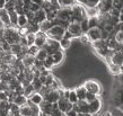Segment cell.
I'll return each instance as SVG.
<instances>
[{"label":"cell","mask_w":123,"mask_h":116,"mask_svg":"<svg viewBox=\"0 0 123 116\" xmlns=\"http://www.w3.org/2000/svg\"><path fill=\"white\" fill-rule=\"evenodd\" d=\"M38 51H40V47H38V46H36L35 44L28 47V53H30V54H32V55H36Z\"/></svg>","instance_id":"f35d334b"},{"label":"cell","mask_w":123,"mask_h":116,"mask_svg":"<svg viewBox=\"0 0 123 116\" xmlns=\"http://www.w3.org/2000/svg\"><path fill=\"white\" fill-rule=\"evenodd\" d=\"M40 108H41L42 113H45V114H51L52 108H53V104L49 103L48 100H44L41 105H40Z\"/></svg>","instance_id":"cb8c5ba5"},{"label":"cell","mask_w":123,"mask_h":116,"mask_svg":"<svg viewBox=\"0 0 123 116\" xmlns=\"http://www.w3.org/2000/svg\"><path fill=\"white\" fill-rule=\"evenodd\" d=\"M41 116H51V114H45V113H41Z\"/></svg>","instance_id":"816d5d0a"},{"label":"cell","mask_w":123,"mask_h":116,"mask_svg":"<svg viewBox=\"0 0 123 116\" xmlns=\"http://www.w3.org/2000/svg\"><path fill=\"white\" fill-rule=\"evenodd\" d=\"M71 45H72V38L63 37L61 41H60V46H61V50H62V51H64V52L70 49Z\"/></svg>","instance_id":"603a6c76"},{"label":"cell","mask_w":123,"mask_h":116,"mask_svg":"<svg viewBox=\"0 0 123 116\" xmlns=\"http://www.w3.org/2000/svg\"><path fill=\"white\" fill-rule=\"evenodd\" d=\"M80 25H81V29L84 33H87L88 29H89V24H88V18H85L80 23Z\"/></svg>","instance_id":"8d00e7d4"},{"label":"cell","mask_w":123,"mask_h":116,"mask_svg":"<svg viewBox=\"0 0 123 116\" xmlns=\"http://www.w3.org/2000/svg\"><path fill=\"white\" fill-rule=\"evenodd\" d=\"M6 5V0H0V8H5Z\"/></svg>","instance_id":"c3c4849f"},{"label":"cell","mask_w":123,"mask_h":116,"mask_svg":"<svg viewBox=\"0 0 123 116\" xmlns=\"http://www.w3.org/2000/svg\"><path fill=\"white\" fill-rule=\"evenodd\" d=\"M67 32L72 37H80L82 34H85L81 29V25L78 22H70L69 26L67 27Z\"/></svg>","instance_id":"277c9868"},{"label":"cell","mask_w":123,"mask_h":116,"mask_svg":"<svg viewBox=\"0 0 123 116\" xmlns=\"http://www.w3.org/2000/svg\"><path fill=\"white\" fill-rule=\"evenodd\" d=\"M18 33L19 35H20V37H25L27 34L30 33V29H28V27H20V28H18Z\"/></svg>","instance_id":"74e56055"},{"label":"cell","mask_w":123,"mask_h":116,"mask_svg":"<svg viewBox=\"0 0 123 116\" xmlns=\"http://www.w3.org/2000/svg\"><path fill=\"white\" fill-rule=\"evenodd\" d=\"M44 1H50V0H44Z\"/></svg>","instance_id":"6f0895ef"},{"label":"cell","mask_w":123,"mask_h":116,"mask_svg":"<svg viewBox=\"0 0 123 116\" xmlns=\"http://www.w3.org/2000/svg\"><path fill=\"white\" fill-rule=\"evenodd\" d=\"M0 116H4V115H0Z\"/></svg>","instance_id":"680465c9"},{"label":"cell","mask_w":123,"mask_h":116,"mask_svg":"<svg viewBox=\"0 0 123 116\" xmlns=\"http://www.w3.org/2000/svg\"><path fill=\"white\" fill-rule=\"evenodd\" d=\"M9 16H10V22L11 25L14 27H17V20H18V14L16 11H11L9 12Z\"/></svg>","instance_id":"836d02e7"},{"label":"cell","mask_w":123,"mask_h":116,"mask_svg":"<svg viewBox=\"0 0 123 116\" xmlns=\"http://www.w3.org/2000/svg\"><path fill=\"white\" fill-rule=\"evenodd\" d=\"M25 38H26L27 44H28V47H30V46H32V45L35 44V40H36V33H32V32H30V33H28L26 36H25Z\"/></svg>","instance_id":"f546056e"},{"label":"cell","mask_w":123,"mask_h":116,"mask_svg":"<svg viewBox=\"0 0 123 116\" xmlns=\"http://www.w3.org/2000/svg\"><path fill=\"white\" fill-rule=\"evenodd\" d=\"M101 116H113V114H112V112H111V110H106V112H104Z\"/></svg>","instance_id":"bcb514c9"},{"label":"cell","mask_w":123,"mask_h":116,"mask_svg":"<svg viewBox=\"0 0 123 116\" xmlns=\"http://www.w3.org/2000/svg\"><path fill=\"white\" fill-rule=\"evenodd\" d=\"M32 2H34V4H37V5H40V6H43V4H44V0H31Z\"/></svg>","instance_id":"f6af8a7d"},{"label":"cell","mask_w":123,"mask_h":116,"mask_svg":"<svg viewBox=\"0 0 123 116\" xmlns=\"http://www.w3.org/2000/svg\"><path fill=\"white\" fill-rule=\"evenodd\" d=\"M10 52L12 53V54H15V55H17L19 58H22V46H20V44H12L11 45V50Z\"/></svg>","instance_id":"4dcf8cb0"},{"label":"cell","mask_w":123,"mask_h":116,"mask_svg":"<svg viewBox=\"0 0 123 116\" xmlns=\"http://www.w3.org/2000/svg\"><path fill=\"white\" fill-rule=\"evenodd\" d=\"M44 49L48 51L49 55H52L54 52L56 51H60L61 50V46H60V41H56V40H52V38H49L46 44H45Z\"/></svg>","instance_id":"5b68a950"},{"label":"cell","mask_w":123,"mask_h":116,"mask_svg":"<svg viewBox=\"0 0 123 116\" xmlns=\"http://www.w3.org/2000/svg\"><path fill=\"white\" fill-rule=\"evenodd\" d=\"M60 99H61V97H60L58 90H51L48 95L44 96V100H48L49 103H51V104H55Z\"/></svg>","instance_id":"5bb4252c"},{"label":"cell","mask_w":123,"mask_h":116,"mask_svg":"<svg viewBox=\"0 0 123 116\" xmlns=\"http://www.w3.org/2000/svg\"><path fill=\"white\" fill-rule=\"evenodd\" d=\"M27 101H28V98H27L24 94H20V95L16 94V96L14 97V99H12V103L16 104V105H18V106L25 105V104H27Z\"/></svg>","instance_id":"ac0fdd59"},{"label":"cell","mask_w":123,"mask_h":116,"mask_svg":"<svg viewBox=\"0 0 123 116\" xmlns=\"http://www.w3.org/2000/svg\"><path fill=\"white\" fill-rule=\"evenodd\" d=\"M90 46L94 49V51H98V50H102V49H104V47H106L107 43L104 40H97V41L92 42Z\"/></svg>","instance_id":"d6986e66"},{"label":"cell","mask_w":123,"mask_h":116,"mask_svg":"<svg viewBox=\"0 0 123 116\" xmlns=\"http://www.w3.org/2000/svg\"><path fill=\"white\" fill-rule=\"evenodd\" d=\"M52 26H54V24H53V20H49V19H46V20H44V22L42 23V24H40V30L41 32H48L50 28Z\"/></svg>","instance_id":"484cf974"},{"label":"cell","mask_w":123,"mask_h":116,"mask_svg":"<svg viewBox=\"0 0 123 116\" xmlns=\"http://www.w3.org/2000/svg\"><path fill=\"white\" fill-rule=\"evenodd\" d=\"M87 36L90 40V42L97 41V40H102V28L101 27H92L87 32Z\"/></svg>","instance_id":"52a82bcc"},{"label":"cell","mask_w":123,"mask_h":116,"mask_svg":"<svg viewBox=\"0 0 123 116\" xmlns=\"http://www.w3.org/2000/svg\"><path fill=\"white\" fill-rule=\"evenodd\" d=\"M96 98H98V96H97V95H94V94H92V93H87L85 100H87L88 103H92V101H94Z\"/></svg>","instance_id":"ab89813d"},{"label":"cell","mask_w":123,"mask_h":116,"mask_svg":"<svg viewBox=\"0 0 123 116\" xmlns=\"http://www.w3.org/2000/svg\"><path fill=\"white\" fill-rule=\"evenodd\" d=\"M82 85L85 86L86 90H87L88 93H92V94H94V95H97L98 97L103 94V87H102V83L98 82L97 80L88 79V80H86Z\"/></svg>","instance_id":"7a4b0ae2"},{"label":"cell","mask_w":123,"mask_h":116,"mask_svg":"<svg viewBox=\"0 0 123 116\" xmlns=\"http://www.w3.org/2000/svg\"><path fill=\"white\" fill-rule=\"evenodd\" d=\"M111 63L122 65L123 64V52L122 51H115L114 52V54L112 55V59H111Z\"/></svg>","instance_id":"e0dca14e"},{"label":"cell","mask_w":123,"mask_h":116,"mask_svg":"<svg viewBox=\"0 0 123 116\" xmlns=\"http://www.w3.org/2000/svg\"><path fill=\"white\" fill-rule=\"evenodd\" d=\"M62 116H67V115H66V114H63V115H62Z\"/></svg>","instance_id":"9f6ffc18"},{"label":"cell","mask_w":123,"mask_h":116,"mask_svg":"<svg viewBox=\"0 0 123 116\" xmlns=\"http://www.w3.org/2000/svg\"><path fill=\"white\" fill-rule=\"evenodd\" d=\"M121 71H122V73H123V64L121 65Z\"/></svg>","instance_id":"db71d44e"},{"label":"cell","mask_w":123,"mask_h":116,"mask_svg":"<svg viewBox=\"0 0 123 116\" xmlns=\"http://www.w3.org/2000/svg\"><path fill=\"white\" fill-rule=\"evenodd\" d=\"M58 107L62 113H68L69 110L74 108V104H71L70 101L68 100L67 98H61L59 101H58Z\"/></svg>","instance_id":"9c48e42d"},{"label":"cell","mask_w":123,"mask_h":116,"mask_svg":"<svg viewBox=\"0 0 123 116\" xmlns=\"http://www.w3.org/2000/svg\"><path fill=\"white\" fill-rule=\"evenodd\" d=\"M20 60H22V63L25 68H33L34 64H35V61H36V56L27 53V54L20 58Z\"/></svg>","instance_id":"30bf717a"},{"label":"cell","mask_w":123,"mask_h":116,"mask_svg":"<svg viewBox=\"0 0 123 116\" xmlns=\"http://www.w3.org/2000/svg\"><path fill=\"white\" fill-rule=\"evenodd\" d=\"M46 19H48V12H46L43 8H41L38 11L35 12V17H34L33 23L40 25V24H42V23L44 22V20H46Z\"/></svg>","instance_id":"4fadbf2b"},{"label":"cell","mask_w":123,"mask_h":116,"mask_svg":"<svg viewBox=\"0 0 123 116\" xmlns=\"http://www.w3.org/2000/svg\"><path fill=\"white\" fill-rule=\"evenodd\" d=\"M107 68H108V72L110 75H113V77H119L122 71H121V65H117V64H114V63H110L107 64Z\"/></svg>","instance_id":"2e32d148"},{"label":"cell","mask_w":123,"mask_h":116,"mask_svg":"<svg viewBox=\"0 0 123 116\" xmlns=\"http://www.w3.org/2000/svg\"><path fill=\"white\" fill-rule=\"evenodd\" d=\"M77 4H80L82 6H86L87 5V0H77Z\"/></svg>","instance_id":"7dc6e473"},{"label":"cell","mask_w":123,"mask_h":116,"mask_svg":"<svg viewBox=\"0 0 123 116\" xmlns=\"http://www.w3.org/2000/svg\"><path fill=\"white\" fill-rule=\"evenodd\" d=\"M114 38H115V41L117 42L119 44L123 45V30H119V32H116L115 35H114Z\"/></svg>","instance_id":"d590c367"},{"label":"cell","mask_w":123,"mask_h":116,"mask_svg":"<svg viewBox=\"0 0 123 116\" xmlns=\"http://www.w3.org/2000/svg\"><path fill=\"white\" fill-rule=\"evenodd\" d=\"M35 91H36V90H35V88H34V86L32 83L28 85V86H26V87H24V95H25L27 98L30 97L31 95H33Z\"/></svg>","instance_id":"1f68e13d"},{"label":"cell","mask_w":123,"mask_h":116,"mask_svg":"<svg viewBox=\"0 0 123 116\" xmlns=\"http://www.w3.org/2000/svg\"><path fill=\"white\" fill-rule=\"evenodd\" d=\"M66 33H67V28H64L62 26H59V25H54V26H52L46 32V35H48L49 38L61 41L66 36Z\"/></svg>","instance_id":"3957f363"},{"label":"cell","mask_w":123,"mask_h":116,"mask_svg":"<svg viewBox=\"0 0 123 116\" xmlns=\"http://www.w3.org/2000/svg\"><path fill=\"white\" fill-rule=\"evenodd\" d=\"M120 14H122V15H123V7L120 9Z\"/></svg>","instance_id":"f5cc1de1"},{"label":"cell","mask_w":123,"mask_h":116,"mask_svg":"<svg viewBox=\"0 0 123 116\" xmlns=\"http://www.w3.org/2000/svg\"><path fill=\"white\" fill-rule=\"evenodd\" d=\"M28 18H27L26 14H20L18 15V20H17V28H20V27H26L28 25Z\"/></svg>","instance_id":"44dd1931"},{"label":"cell","mask_w":123,"mask_h":116,"mask_svg":"<svg viewBox=\"0 0 123 116\" xmlns=\"http://www.w3.org/2000/svg\"><path fill=\"white\" fill-rule=\"evenodd\" d=\"M61 7H72L77 4V0H58Z\"/></svg>","instance_id":"d6a6232c"},{"label":"cell","mask_w":123,"mask_h":116,"mask_svg":"<svg viewBox=\"0 0 123 116\" xmlns=\"http://www.w3.org/2000/svg\"><path fill=\"white\" fill-rule=\"evenodd\" d=\"M15 6H16V0H10V1L6 2L5 8H6L9 12H11V11H15Z\"/></svg>","instance_id":"e575fe53"},{"label":"cell","mask_w":123,"mask_h":116,"mask_svg":"<svg viewBox=\"0 0 123 116\" xmlns=\"http://www.w3.org/2000/svg\"><path fill=\"white\" fill-rule=\"evenodd\" d=\"M66 115H67V116H78V113H77L75 109L72 108L71 110H69L68 113H66Z\"/></svg>","instance_id":"ee69618b"},{"label":"cell","mask_w":123,"mask_h":116,"mask_svg":"<svg viewBox=\"0 0 123 116\" xmlns=\"http://www.w3.org/2000/svg\"><path fill=\"white\" fill-rule=\"evenodd\" d=\"M96 116H98V115H96Z\"/></svg>","instance_id":"91938a15"},{"label":"cell","mask_w":123,"mask_h":116,"mask_svg":"<svg viewBox=\"0 0 123 116\" xmlns=\"http://www.w3.org/2000/svg\"><path fill=\"white\" fill-rule=\"evenodd\" d=\"M79 113H89V103L87 100H79L77 103Z\"/></svg>","instance_id":"7402d4cb"},{"label":"cell","mask_w":123,"mask_h":116,"mask_svg":"<svg viewBox=\"0 0 123 116\" xmlns=\"http://www.w3.org/2000/svg\"><path fill=\"white\" fill-rule=\"evenodd\" d=\"M49 37L46 33L45 32H41V30H38L37 33H36V40H35V45L38 46L40 49L42 47H44L45 44H46V42H48Z\"/></svg>","instance_id":"ba28073f"},{"label":"cell","mask_w":123,"mask_h":116,"mask_svg":"<svg viewBox=\"0 0 123 116\" xmlns=\"http://www.w3.org/2000/svg\"><path fill=\"white\" fill-rule=\"evenodd\" d=\"M86 9V14H87V17L90 18V17H97L99 15V10L97 7H88V6H85Z\"/></svg>","instance_id":"d4e9b609"},{"label":"cell","mask_w":123,"mask_h":116,"mask_svg":"<svg viewBox=\"0 0 123 116\" xmlns=\"http://www.w3.org/2000/svg\"><path fill=\"white\" fill-rule=\"evenodd\" d=\"M68 100L70 101L71 104H77L79 101V98H78V96H77V94H76V90H75V88L74 89H70V94H69V97H68Z\"/></svg>","instance_id":"f1b7e54d"},{"label":"cell","mask_w":123,"mask_h":116,"mask_svg":"<svg viewBox=\"0 0 123 116\" xmlns=\"http://www.w3.org/2000/svg\"><path fill=\"white\" fill-rule=\"evenodd\" d=\"M51 56H52V60H53V62H54V65H55V67L60 65V64H62L64 62V59H66L64 51H62V50L54 52Z\"/></svg>","instance_id":"7c38bea8"},{"label":"cell","mask_w":123,"mask_h":116,"mask_svg":"<svg viewBox=\"0 0 123 116\" xmlns=\"http://www.w3.org/2000/svg\"><path fill=\"white\" fill-rule=\"evenodd\" d=\"M26 16H27V18H28L30 22H33L34 17H35V12L32 10H28V11H26Z\"/></svg>","instance_id":"7bdbcfd3"},{"label":"cell","mask_w":123,"mask_h":116,"mask_svg":"<svg viewBox=\"0 0 123 116\" xmlns=\"http://www.w3.org/2000/svg\"><path fill=\"white\" fill-rule=\"evenodd\" d=\"M35 56H36V60H40V61H43V62H44V61L49 58V53L44 47H42V49H40V51H38L37 54Z\"/></svg>","instance_id":"83f0119b"},{"label":"cell","mask_w":123,"mask_h":116,"mask_svg":"<svg viewBox=\"0 0 123 116\" xmlns=\"http://www.w3.org/2000/svg\"><path fill=\"white\" fill-rule=\"evenodd\" d=\"M8 1H10V0H6V2H8Z\"/></svg>","instance_id":"11a10c76"},{"label":"cell","mask_w":123,"mask_h":116,"mask_svg":"<svg viewBox=\"0 0 123 116\" xmlns=\"http://www.w3.org/2000/svg\"><path fill=\"white\" fill-rule=\"evenodd\" d=\"M30 10H32V11H34V12H36V11H38L40 9H41V6L40 5H37V4H34V2H32L31 1V4H30Z\"/></svg>","instance_id":"60d3db41"},{"label":"cell","mask_w":123,"mask_h":116,"mask_svg":"<svg viewBox=\"0 0 123 116\" xmlns=\"http://www.w3.org/2000/svg\"><path fill=\"white\" fill-rule=\"evenodd\" d=\"M0 20L4 23L6 27H12L10 22V16H9V11L6 8H0Z\"/></svg>","instance_id":"8fae6325"},{"label":"cell","mask_w":123,"mask_h":116,"mask_svg":"<svg viewBox=\"0 0 123 116\" xmlns=\"http://www.w3.org/2000/svg\"><path fill=\"white\" fill-rule=\"evenodd\" d=\"M102 107H103V103H102L101 97H98V98H96L94 101L89 103V113L94 116L98 115V113L101 112Z\"/></svg>","instance_id":"8992f818"},{"label":"cell","mask_w":123,"mask_h":116,"mask_svg":"<svg viewBox=\"0 0 123 116\" xmlns=\"http://www.w3.org/2000/svg\"><path fill=\"white\" fill-rule=\"evenodd\" d=\"M76 90V94H77V96H78L79 100H85L86 99V95H87V90H86L85 86L84 85H81V86H78L75 88Z\"/></svg>","instance_id":"ffe728a7"},{"label":"cell","mask_w":123,"mask_h":116,"mask_svg":"<svg viewBox=\"0 0 123 116\" xmlns=\"http://www.w3.org/2000/svg\"><path fill=\"white\" fill-rule=\"evenodd\" d=\"M19 112L22 114V116H32L33 113H32V109L28 106V104H25L23 106H19Z\"/></svg>","instance_id":"4316f807"},{"label":"cell","mask_w":123,"mask_h":116,"mask_svg":"<svg viewBox=\"0 0 123 116\" xmlns=\"http://www.w3.org/2000/svg\"><path fill=\"white\" fill-rule=\"evenodd\" d=\"M28 100L32 101L33 104H36V105H41L42 103L44 101V96L40 93V91H35L33 95H31L28 97Z\"/></svg>","instance_id":"9a60e30c"},{"label":"cell","mask_w":123,"mask_h":116,"mask_svg":"<svg viewBox=\"0 0 123 116\" xmlns=\"http://www.w3.org/2000/svg\"><path fill=\"white\" fill-rule=\"evenodd\" d=\"M6 116H14V114H12V113L10 112V109H9V112H8V114Z\"/></svg>","instance_id":"f907efd6"},{"label":"cell","mask_w":123,"mask_h":116,"mask_svg":"<svg viewBox=\"0 0 123 116\" xmlns=\"http://www.w3.org/2000/svg\"><path fill=\"white\" fill-rule=\"evenodd\" d=\"M119 20H120V23H123V15H122V14H120V16H119Z\"/></svg>","instance_id":"681fc988"},{"label":"cell","mask_w":123,"mask_h":116,"mask_svg":"<svg viewBox=\"0 0 123 116\" xmlns=\"http://www.w3.org/2000/svg\"><path fill=\"white\" fill-rule=\"evenodd\" d=\"M101 2V0H87V5L88 7H97V5Z\"/></svg>","instance_id":"b9f144b4"},{"label":"cell","mask_w":123,"mask_h":116,"mask_svg":"<svg viewBox=\"0 0 123 116\" xmlns=\"http://www.w3.org/2000/svg\"><path fill=\"white\" fill-rule=\"evenodd\" d=\"M20 35L18 33V28L17 27H6L4 33V40L7 41L10 45L12 44H18L20 41Z\"/></svg>","instance_id":"6da1fadb"}]
</instances>
